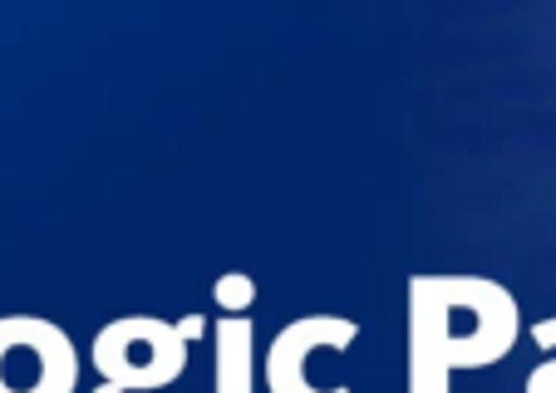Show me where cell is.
<instances>
[{"label": "cell", "mask_w": 556, "mask_h": 393, "mask_svg": "<svg viewBox=\"0 0 556 393\" xmlns=\"http://www.w3.org/2000/svg\"><path fill=\"white\" fill-rule=\"evenodd\" d=\"M409 393H453V373L493 369L522 340V305L493 276H409Z\"/></svg>", "instance_id": "6da1fadb"}, {"label": "cell", "mask_w": 556, "mask_h": 393, "mask_svg": "<svg viewBox=\"0 0 556 393\" xmlns=\"http://www.w3.org/2000/svg\"><path fill=\"white\" fill-rule=\"evenodd\" d=\"M188 334L178 320L157 315H118L89 344V364L99 369V383H114L124 393H163L188 369Z\"/></svg>", "instance_id": "7a4b0ae2"}, {"label": "cell", "mask_w": 556, "mask_h": 393, "mask_svg": "<svg viewBox=\"0 0 556 393\" xmlns=\"http://www.w3.org/2000/svg\"><path fill=\"white\" fill-rule=\"evenodd\" d=\"M359 340V325L350 315H301L281 325L262 354L266 393H355L340 379H320V364L345 354Z\"/></svg>", "instance_id": "3957f363"}, {"label": "cell", "mask_w": 556, "mask_h": 393, "mask_svg": "<svg viewBox=\"0 0 556 393\" xmlns=\"http://www.w3.org/2000/svg\"><path fill=\"white\" fill-rule=\"evenodd\" d=\"M0 393H79V350L45 315H0Z\"/></svg>", "instance_id": "277c9868"}, {"label": "cell", "mask_w": 556, "mask_h": 393, "mask_svg": "<svg viewBox=\"0 0 556 393\" xmlns=\"http://www.w3.org/2000/svg\"><path fill=\"white\" fill-rule=\"evenodd\" d=\"M217 350V373L212 393H256V325L252 315H222L212 330Z\"/></svg>", "instance_id": "5b68a950"}, {"label": "cell", "mask_w": 556, "mask_h": 393, "mask_svg": "<svg viewBox=\"0 0 556 393\" xmlns=\"http://www.w3.org/2000/svg\"><path fill=\"white\" fill-rule=\"evenodd\" d=\"M532 344L546 354V359L527 373L522 393H556V315H546V320L532 325Z\"/></svg>", "instance_id": "8992f818"}, {"label": "cell", "mask_w": 556, "mask_h": 393, "mask_svg": "<svg viewBox=\"0 0 556 393\" xmlns=\"http://www.w3.org/2000/svg\"><path fill=\"white\" fill-rule=\"evenodd\" d=\"M212 301H217L222 315H247L256 305V280L247 276V270H227V276H217V286H212Z\"/></svg>", "instance_id": "52a82bcc"}, {"label": "cell", "mask_w": 556, "mask_h": 393, "mask_svg": "<svg viewBox=\"0 0 556 393\" xmlns=\"http://www.w3.org/2000/svg\"><path fill=\"white\" fill-rule=\"evenodd\" d=\"M178 330L188 334V344H192V340H202V334H207V320H202V315H182Z\"/></svg>", "instance_id": "ba28073f"}, {"label": "cell", "mask_w": 556, "mask_h": 393, "mask_svg": "<svg viewBox=\"0 0 556 393\" xmlns=\"http://www.w3.org/2000/svg\"><path fill=\"white\" fill-rule=\"evenodd\" d=\"M94 393H124V389H114V383H99V389Z\"/></svg>", "instance_id": "9c48e42d"}]
</instances>
